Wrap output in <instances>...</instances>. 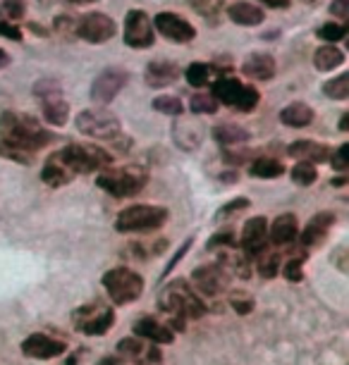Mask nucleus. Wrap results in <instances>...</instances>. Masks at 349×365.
<instances>
[{"mask_svg": "<svg viewBox=\"0 0 349 365\" xmlns=\"http://www.w3.org/2000/svg\"><path fill=\"white\" fill-rule=\"evenodd\" d=\"M158 306L163 313H168L173 318V325L177 329H184V320H198L206 315V303L198 299L194 289L189 287V282L184 279L170 282L163 289Z\"/></svg>", "mask_w": 349, "mask_h": 365, "instance_id": "1", "label": "nucleus"}, {"mask_svg": "<svg viewBox=\"0 0 349 365\" xmlns=\"http://www.w3.org/2000/svg\"><path fill=\"white\" fill-rule=\"evenodd\" d=\"M0 136L31 150H39L41 146H46V143L51 141V134H48L34 117L19 115V113L0 115Z\"/></svg>", "mask_w": 349, "mask_h": 365, "instance_id": "2", "label": "nucleus"}, {"mask_svg": "<svg viewBox=\"0 0 349 365\" xmlns=\"http://www.w3.org/2000/svg\"><path fill=\"white\" fill-rule=\"evenodd\" d=\"M96 184H98V189L108 191L115 198H129L136 196L146 187V172L136 168V165H129V168H120V170L106 168L101 170Z\"/></svg>", "mask_w": 349, "mask_h": 365, "instance_id": "3", "label": "nucleus"}, {"mask_svg": "<svg viewBox=\"0 0 349 365\" xmlns=\"http://www.w3.org/2000/svg\"><path fill=\"white\" fill-rule=\"evenodd\" d=\"M58 153L74 175H88V172H98L113 165L111 153L101 146H91V143H70Z\"/></svg>", "mask_w": 349, "mask_h": 365, "instance_id": "4", "label": "nucleus"}, {"mask_svg": "<svg viewBox=\"0 0 349 365\" xmlns=\"http://www.w3.org/2000/svg\"><path fill=\"white\" fill-rule=\"evenodd\" d=\"M168 210L158 208V205H129L115 220V230L122 234L132 232H151L158 230L161 225H166Z\"/></svg>", "mask_w": 349, "mask_h": 365, "instance_id": "5", "label": "nucleus"}, {"mask_svg": "<svg viewBox=\"0 0 349 365\" xmlns=\"http://www.w3.org/2000/svg\"><path fill=\"white\" fill-rule=\"evenodd\" d=\"M103 287L113 303L118 306H127V303L136 301L143 292V279L129 267H113L103 274Z\"/></svg>", "mask_w": 349, "mask_h": 365, "instance_id": "6", "label": "nucleus"}, {"mask_svg": "<svg viewBox=\"0 0 349 365\" xmlns=\"http://www.w3.org/2000/svg\"><path fill=\"white\" fill-rule=\"evenodd\" d=\"M77 129L81 134L93 136V139L113 141L115 136H120L122 125L118 117L113 113H108L106 108H93V110H84V113L77 117Z\"/></svg>", "mask_w": 349, "mask_h": 365, "instance_id": "7", "label": "nucleus"}, {"mask_svg": "<svg viewBox=\"0 0 349 365\" xmlns=\"http://www.w3.org/2000/svg\"><path fill=\"white\" fill-rule=\"evenodd\" d=\"M72 318H74V329H77V332L98 336V334H106L108 329L113 327L115 313H113V308L103 306V303H88V306H81L79 311H74Z\"/></svg>", "mask_w": 349, "mask_h": 365, "instance_id": "8", "label": "nucleus"}, {"mask_svg": "<svg viewBox=\"0 0 349 365\" xmlns=\"http://www.w3.org/2000/svg\"><path fill=\"white\" fill-rule=\"evenodd\" d=\"M213 98L218 103H223V106L249 113V110L256 108L258 93H256V88L244 86L242 81H237V79H221V81H216V86H213Z\"/></svg>", "mask_w": 349, "mask_h": 365, "instance_id": "9", "label": "nucleus"}, {"mask_svg": "<svg viewBox=\"0 0 349 365\" xmlns=\"http://www.w3.org/2000/svg\"><path fill=\"white\" fill-rule=\"evenodd\" d=\"M118 31V26L111 17L101 15V12H91V15H84L77 24V36H81L88 43H106L111 41Z\"/></svg>", "mask_w": 349, "mask_h": 365, "instance_id": "10", "label": "nucleus"}, {"mask_svg": "<svg viewBox=\"0 0 349 365\" xmlns=\"http://www.w3.org/2000/svg\"><path fill=\"white\" fill-rule=\"evenodd\" d=\"M156 34L151 26V19L146 17V12L132 10L127 12L125 19V43L132 48H148L153 43Z\"/></svg>", "mask_w": 349, "mask_h": 365, "instance_id": "11", "label": "nucleus"}, {"mask_svg": "<svg viewBox=\"0 0 349 365\" xmlns=\"http://www.w3.org/2000/svg\"><path fill=\"white\" fill-rule=\"evenodd\" d=\"M67 351L65 341L56 339V336H48V334H31L26 336L22 341V354L26 358H34V361H51V358L63 356Z\"/></svg>", "mask_w": 349, "mask_h": 365, "instance_id": "12", "label": "nucleus"}, {"mask_svg": "<svg viewBox=\"0 0 349 365\" xmlns=\"http://www.w3.org/2000/svg\"><path fill=\"white\" fill-rule=\"evenodd\" d=\"M268 249V220L254 217L244 225L242 232V251L246 258H256Z\"/></svg>", "mask_w": 349, "mask_h": 365, "instance_id": "13", "label": "nucleus"}, {"mask_svg": "<svg viewBox=\"0 0 349 365\" xmlns=\"http://www.w3.org/2000/svg\"><path fill=\"white\" fill-rule=\"evenodd\" d=\"M127 84V72L125 70H106L103 74H98L91 86V98L101 106L111 103Z\"/></svg>", "mask_w": 349, "mask_h": 365, "instance_id": "14", "label": "nucleus"}, {"mask_svg": "<svg viewBox=\"0 0 349 365\" xmlns=\"http://www.w3.org/2000/svg\"><path fill=\"white\" fill-rule=\"evenodd\" d=\"M191 279H194V284L201 294L218 296L228 289L230 274L225 272L223 265H203V267H198V270H194Z\"/></svg>", "mask_w": 349, "mask_h": 365, "instance_id": "15", "label": "nucleus"}, {"mask_svg": "<svg viewBox=\"0 0 349 365\" xmlns=\"http://www.w3.org/2000/svg\"><path fill=\"white\" fill-rule=\"evenodd\" d=\"M156 29H158L163 36L175 41V43H187L196 36L194 26L189 22H184L182 17L173 15V12H163V15L156 17Z\"/></svg>", "mask_w": 349, "mask_h": 365, "instance_id": "16", "label": "nucleus"}, {"mask_svg": "<svg viewBox=\"0 0 349 365\" xmlns=\"http://www.w3.org/2000/svg\"><path fill=\"white\" fill-rule=\"evenodd\" d=\"M118 351L122 356L132 358V361L141 363V365H153L161 361V351L153 346L151 341L139 339V336H127L118 344Z\"/></svg>", "mask_w": 349, "mask_h": 365, "instance_id": "17", "label": "nucleus"}, {"mask_svg": "<svg viewBox=\"0 0 349 365\" xmlns=\"http://www.w3.org/2000/svg\"><path fill=\"white\" fill-rule=\"evenodd\" d=\"M134 336H139V339H146L151 344H173L175 334L173 329H170L168 325H163L161 320L151 318V315H143V318H139L134 322Z\"/></svg>", "mask_w": 349, "mask_h": 365, "instance_id": "18", "label": "nucleus"}, {"mask_svg": "<svg viewBox=\"0 0 349 365\" xmlns=\"http://www.w3.org/2000/svg\"><path fill=\"white\" fill-rule=\"evenodd\" d=\"M39 96H44V117L51 125H65L67 117H70V106L60 98V91L58 88H46V91H41V88H36Z\"/></svg>", "mask_w": 349, "mask_h": 365, "instance_id": "19", "label": "nucleus"}, {"mask_svg": "<svg viewBox=\"0 0 349 365\" xmlns=\"http://www.w3.org/2000/svg\"><path fill=\"white\" fill-rule=\"evenodd\" d=\"M297 217L292 212H285V215H278L273 220V225L268 227V244H275V246H287L297 239Z\"/></svg>", "mask_w": 349, "mask_h": 365, "instance_id": "20", "label": "nucleus"}, {"mask_svg": "<svg viewBox=\"0 0 349 365\" xmlns=\"http://www.w3.org/2000/svg\"><path fill=\"white\" fill-rule=\"evenodd\" d=\"M74 177L77 175L67 168V163L60 158V153H53L48 158L44 165V172H41V179H44L46 184H51V187H65V184H70Z\"/></svg>", "mask_w": 349, "mask_h": 365, "instance_id": "21", "label": "nucleus"}, {"mask_svg": "<svg viewBox=\"0 0 349 365\" xmlns=\"http://www.w3.org/2000/svg\"><path fill=\"white\" fill-rule=\"evenodd\" d=\"M333 222H335L333 212H318V215H313L311 222L306 225V230L302 232V246H306V249L318 246L320 241L325 239V234L330 232Z\"/></svg>", "mask_w": 349, "mask_h": 365, "instance_id": "22", "label": "nucleus"}, {"mask_svg": "<svg viewBox=\"0 0 349 365\" xmlns=\"http://www.w3.org/2000/svg\"><path fill=\"white\" fill-rule=\"evenodd\" d=\"M290 155L297 158L299 163H323L330 158V150H328L323 143L318 141H294L290 146Z\"/></svg>", "mask_w": 349, "mask_h": 365, "instance_id": "23", "label": "nucleus"}, {"mask_svg": "<svg viewBox=\"0 0 349 365\" xmlns=\"http://www.w3.org/2000/svg\"><path fill=\"white\" fill-rule=\"evenodd\" d=\"M242 70H244L246 77L265 81V79H270L273 74H275V60H273L270 55H265V53H256V55H251V58L244 60Z\"/></svg>", "mask_w": 349, "mask_h": 365, "instance_id": "24", "label": "nucleus"}, {"mask_svg": "<svg viewBox=\"0 0 349 365\" xmlns=\"http://www.w3.org/2000/svg\"><path fill=\"white\" fill-rule=\"evenodd\" d=\"M177 79V65L168 63V60H158L146 67V84L153 88H163L168 84H173Z\"/></svg>", "mask_w": 349, "mask_h": 365, "instance_id": "25", "label": "nucleus"}, {"mask_svg": "<svg viewBox=\"0 0 349 365\" xmlns=\"http://www.w3.org/2000/svg\"><path fill=\"white\" fill-rule=\"evenodd\" d=\"M311 120H313V110L309 106H304V103H292V106H287L283 113H280V122L294 129L311 125Z\"/></svg>", "mask_w": 349, "mask_h": 365, "instance_id": "26", "label": "nucleus"}, {"mask_svg": "<svg viewBox=\"0 0 349 365\" xmlns=\"http://www.w3.org/2000/svg\"><path fill=\"white\" fill-rule=\"evenodd\" d=\"M230 12V19L235 24H242V26H256L263 22V10L256 8V5L251 3H235L232 8L228 10Z\"/></svg>", "mask_w": 349, "mask_h": 365, "instance_id": "27", "label": "nucleus"}, {"mask_svg": "<svg viewBox=\"0 0 349 365\" xmlns=\"http://www.w3.org/2000/svg\"><path fill=\"white\" fill-rule=\"evenodd\" d=\"M0 155L8 158V160H12V163H19V165H31L34 158H36V150L19 146V143L8 141V139L0 136Z\"/></svg>", "mask_w": 349, "mask_h": 365, "instance_id": "28", "label": "nucleus"}, {"mask_svg": "<svg viewBox=\"0 0 349 365\" xmlns=\"http://www.w3.org/2000/svg\"><path fill=\"white\" fill-rule=\"evenodd\" d=\"M213 136H216V141L223 143V146H239V143H244L249 139V132L237 125H230V122H223V125H218L213 129Z\"/></svg>", "mask_w": 349, "mask_h": 365, "instance_id": "29", "label": "nucleus"}, {"mask_svg": "<svg viewBox=\"0 0 349 365\" xmlns=\"http://www.w3.org/2000/svg\"><path fill=\"white\" fill-rule=\"evenodd\" d=\"M313 63H316V67L320 72L335 70V67H340L342 63H345V53L335 46H323V48H318L316 55H313Z\"/></svg>", "mask_w": 349, "mask_h": 365, "instance_id": "30", "label": "nucleus"}, {"mask_svg": "<svg viewBox=\"0 0 349 365\" xmlns=\"http://www.w3.org/2000/svg\"><path fill=\"white\" fill-rule=\"evenodd\" d=\"M251 175L261 177V179H275L285 172V165L280 160H273V158H258V160L251 163Z\"/></svg>", "mask_w": 349, "mask_h": 365, "instance_id": "31", "label": "nucleus"}, {"mask_svg": "<svg viewBox=\"0 0 349 365\" xmlns=\"http://www.w3.org/2000/svg\"><path fill=\"white\" fill-rule=\"evenodd\" d=\"M256 270L258 274H261L263 279H273L280 270V256H275V253H261V256H256Z\"/></svg>", "mask_w": 349, "mask_h": 365, "instance_id": "32", "label": "nucleus"}, {"mask_svg": "<svg viewBox=\"0 0 349 365\" xmlns=\"http://www.w3.org/2000/svg\"><path fill=\"white\" fill-rule=\"evenodd\" d=\"M292 179L299 184V187H309L318 179V172H316V165L313 163H299L292 168Z\"/></svg>", "mask_w": 349, "mask_h": 365, "instance_id": "33", "label": "nucleus"}, {"mask_svg": "<svg viewBox=\"0 0 349 365\" xmlns=\"http://www.w3.org/2000/svg\"><path fill=\"white\" fill-rule=\"evenodd\" d=\"M323 91H325L328 98H335V101L347 98V96H349V77H347V74H340L338 79L328 81V84L323 86Z\"/></svg>", "mask_w": 349, "mask_h": 365, "instance_id": "34", "label": "nucleus"}, {"mask_svg": "<svg viewBox=\"0 0 349 365\" xmlns=\"http://www.w3.org/2000/svg\"><path fill=\"white\" fill-rule=\"evenodd\" d=\"M211 72H213V70H211L208 65L194 63V65L187 67V81L191 86H206L208 79H211Z\"/></svg>", "mask_w": 349, "mask_h": 365, "instance_id": "35", "label": "nucleus"}, {"mask_svg": "<svg viewBox=\"0 0 349 365\" xmlns=\"http://www.w3.org/2000/svg\"><path fill=\"white\" fill-rule=\"evenodd\" d=\"M153 108L163 115H182V103L175 96H158L153 101Z\"/></svg>", "mask_w": 349, "mask_h": 365, "instance_id": "36", "label": "nucleus"}, {"mask_svg": "<svg viewBox=\"0 0 349 365\" xmlns=\"http://www.w3.org/2000/svg\"><path fill=\"white\" fill-rule=\"evenodd\" d=\"M0 12L5 15V19L15 22V19L24 17V0H3L0 3Z\"/></svg>", "mask_w": 349, "mask_h": 365, "instance_id": "37", "label": "nucleus"}, {"mask_svg": "<svg viewBox=\"0 0 349 365\" xmlns=\"http://www.w3.org/2000/svg\"><path fill=\"white\" fill-rule=\"evenodd\" d=\"M191 110H194V113H216L218 101L213 98V93H208V96L198 93L191 98Z\"/></svg>", "mask_w": 349, "mask_h": 365, "instance_id": "38", "label": "nucleus"}, {"mask_svg": "<svg viewBox=\"0 0 349 365\" xmlns=\"http://www.w3.org/2000/svg\"><path fill=\"white\" fill-rule=\"evenodd\" d=\"M304 256H294L287 260V265H285V277L290 279V282H302L304 279Z\"/></svg>", "mask_w": 349, "mask_h": 365, "instance_id": "39", "label": "nucleus"}, {"mask_svg": "<svg viewBox=\"0 0 349 365\" xmlns=\"http://www.w3.org/2000/svg\"><path fill=\"white\" fill-rule=\"evenodd\" d=\"M189 5L198 12V15L211 17V15H216V12L221 10L223 0H189Z\"/></svg>", "mask_w": 349, "mask_h": 365, "instance_id": "40", "label": "nucleus"}, {"mask_svg": "<svg viewBox=\"0 0 349 365\" xmlns=\"http://www.w3.org/2000/svg\"><path fill=\"white\" fill-rule=\"evenodd\" d=\"M345 31H347L345 24H323L318 29V36L325 41H340V38H345Z\"/></svg>", "mask_w": 349, "mask_h": 365, "instance_id": "41", "label": "nucleus"}, {"mask_svg": "<svg viewBox=\"0 0 349 365\" xmlns=\"http://www.w3.org/2000/svg\"><path fill=\"white\" fill-rule=\"evenodd\" d=\"M232 308H235L239 315H249L251 311H254V301L244 294H235L232 296Z\"/></svg>", "mask_w": 349, "mask_h": 365, "instance_id": "42", "label": "nucleus"}, {"mask_svg": "<svg viewBox=\"0 0 349 365\" xmlns=\"http://www.w3.org/2000/svg\"><path fill=\"white\" fill-rule=\"evenodd\" d=\"M223 246H235V237H232L230 232H225V234H216V237L211 239L208 249L213 251V249H223Z\"/></svg>", "mask_w": 349, "mask_h": 365, "instance_id": "43", "label": "nucleus"}, {"mask_svg": "<svg viewBox=\"0 0 349 365\" xmlns=\"http://www.w3.org/2000/svg\"><path fill=\"white\" fill-rule=\"evenodd\" d=\"M347 150H349V146H347V143H345V146H342L340 150H338V153H335L333 155V168L335 170H347Z\"/></svg>", "mask_w": 349, "mask_h": 365, "instance_id": "44", "label": "nucleus"}, {"mask_svg": "<svg viewBox=\"0 0 349 365\" xmlns=\"http://www.w3.org/2000/svg\"><path fill=\"white\" fill-rule=\"evenodd\" d=\"M330 10H333V15H338V17L345 19L349 15V0H335Z\"/></svg>", "mask_w": 349, "mask_h": 365, "instance_id": "45", "label": "nucleus"}, {"mask_svg": "<svg viewBox=\"0 0 349 365\" xmlns=\"http://www.w3.org/2000/svg\"><path fill=\"white\" fill-rule=\"evenodd\" d=\"M0 36H8V38H12V41H17V38H19V34H17V29H15L12 24L0 22Z\"/></svg>", "mask_w": 349, "mask_h": 365, "instance_id": "46", "label": "nucleus"}, {"mask_svg": "<svg viewBox=\"0 0 349 365\" xmlns=\"http://www.w3.org/2000/svg\"><path fill=\"white\" fill-rule=\"evenodd\" d=\"M246 208V198H237V201H232L228 208H223L221 212H232V210H242Z\"/></svg>", "mask_w": 349, "mask_h": 365, "instance_id": "47", "label": "nucleus"}, {"mask_svg": "<svg viewBox=\"0 0 349 365\" xmlns=\"http://www.w3.org/2000/svg\"><path fill=\"white\" fill-rule=\"evenodd\" d=\"M268 8H287L290 5V0H263Z\"/></svg>", "mask_w": 349, "mask_h": 365, "instance_id": "48", "label": "nucleus"}, {"mask_svg": "<svg viewBox=\"0 0 349 365\" xmlns=\"http://www.w3.org/2000/svg\"><path fill=\"white\" fill-rule=\"evenodd\" d=\"M67 3H72V5H88V3H96V0H67Z\"/></svg>", "mask_w": 349, "mask_h": 365, "instance_id": "49", "label": "nucleus"}, {"mask_svg": "<svg viewBox=\"0 0 349 365\" xmlns=\"http://www.w3.org/2000/svg\"><path fill=\"white\" fill-rule=\"evenodd\" d=\"M5 63H8V55H5L3 51H0V67H3Z\"/></svg>", "mask_w": 349, "mask_h": 365, "instance_id": "50", "label": "nucleus"}, {"mask_svg": "<svg viewBox=\"0 0 349 365\" xmlns=\"http://www.w3.org/2000/svg\"><path fill=\"white\" fill-rule=\"evenodd\" d=\"M306 3H316V0H306Z\"/></svg>", "mask_w": 349, "mask_h": 365, "instance_id": "51", "label": "nucleus"}]
</instances>
